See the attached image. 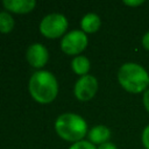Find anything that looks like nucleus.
Here are the masks:
<instances>
[{"instance_id":"10","label":"nucleus","mask_w":149,"mask_h":149,"mask_svg":"<svg viewBox=\"0 0 149 149\" xmlns=\"http://www.w3.org/2000/svg\"><path fill=\"white\" fill-rule=\"evenodd\" d=\"M101 26V19L95 13H86L80 20V28L84 33H95Z\"/></svg>"},{"instance_id":"17","label":"nucleus","mask_w":149,"mask_h":149,"mask_svg":"<svg viewBox=\"0 0 149 149\" xmlns=\"http://www.w3.org/2000/svg\"><path fill=\"white\" fill-rule=\"evenodd\" d=\"M144 1L143 0H123V3L126 6H132V7H137L141 6Z\"/></svg>"},{"instance_id":"16","label":"nucleus","mask_w":149,"mask_h":149,"mask_svg":"<svg viewBox=\"0 0 149 149\" xmlns=\"http://www.w3.org/2000/svg\"><path fill=\"white\" fill-rule=\"evenodd\" d=\"M141 44H142V47H143L146 50L149 51V31H147V33L142 36V38H141Z\"/></svg>"},{"instance_id":"13","label":"nucleus","mask_w":149,"mask_h":149,"mask_svg":"<svg viewBox=\"0 0 149 149\" xmlns=\"http://www.w3.org/2000/svg\"><path fill=\"white\" fill-rule=\"evenodd\" d=\"M69 149H97V147L93 143H91L90 141L81 140V141H78V142L72 143Z\"/></svg>"},{"instance_id":"2","label":"nucleus","mask_w":149,"mask_h":149,"mask_svg":"<svg viewBox=\"0 0 149 149\" xmlns=\"http://www.w3.org/2000/svg\"><path fill=\"white\" fill-rule=\"evenodd\" d=\"M29 93L40 104L51 102L58 93V81L55 74L48 70L35 71L28 83Z\"/></svg>"},{"instance_id":"6","label":"nucleus","mask_w":149,"mask_h":149,"mask_svg":"<svg viewBox=\"0 0 149 149\" xmlns=\"http://www.w3.org/2000/svg\"><path fill=\"white\" fill-rule=\"evenodd\" d=\"M98 91V79L92 74H85L78 78L74 84L73 93L77 99L87 101L92 99Z\"/></svg>"},{"instance_id":"3","label":"nucleus","mask_w":149,"mask_h":149,"mask_svg":"<svg viewBox=\"0 0 149 149\" xmlns=\"http://www.w3.org/2000/svg\"><path fill=\"white\" fill-rule=\"evenodd\" d=\"M55 130L63 139L69 142H78L87 133V122L85 119L76 113H63L55 121Z\"/></svg>"},{"instance_id":"1","label":"nucleus","mask_w":149,"mask_h":149,"mask_svg":"<svg viewBox=\"0 0 149 149\" xmlns=\"http://www.w3.org/2000/svg\"><path fill=\"white\" fill-rule=\"evenodd\" d=\"M116 77L121 87L129 93L139 94L148 90L149 73L139 63L135 62L123 63L119 68Z\"/></svg>"},{"instance_id":"11","label":"nucleus","mask_w":149,"mask_h":149,"mask_svg":"<svg viewBox=\"0 0 149 149\" xmlns=\"http://www.w3.org/2000/svg\"><path fill=\"white\" fill-rule=\"evenodd\" d=\"M90 68H91V63L86 56L78 55V56H74L71 61V69L73 70L74 73L79 74L80 77L87 74Z\"/></svg>"},{"instance_id":"15","label":"nucleus","mask_w":149,"mask_h":149,"mask_svg":"<svg viewBox=\"0 0 149 149\" xmlns=\"http://www.w3.org/2000/svg\"><path fill=\"white\" fill-rule=\"evenodd\" d=\"M142 102H143V106H144L146 111L149 113V88L146 90L142 93Z\"/></svg>"},{"instance_id":"18","label":"nucleus","mask_w":149,"mask_h":149,"mask_svg":"<svg viewBox=\"0 0 149 149\" xmlns=\"http://www.w3.org/2000/svg\"><path fill=\"white\" fill-rule=\"evenodd\" d=\"M97 149H118V147H116L113 142H109V141H108V142H105V143L98 146Z\"/></svg>"},{"instance_id":"4","label":"nucleus","mask_w":149,"mask_h":149,"mask_svg":"<svg viewBox=\"0 0 149 149\" xmlns=\"http://www.w3.org/2000/svg\"><path fill=\"white\" fill-rule=\"evenodd\" d=\"M68 19L62 13H50L43 16L40 22V31L48 38L64 36L68 29Z\"/></svg>"},{"instance_id":"8","label":"nucleus","mask_w":149,"mask_h":149,"mask_svg":"<svg viewBox=\"0 0 149 149\" xmlns=\"http://www.w3.org/2000/svg\"><path fill=\"white\" fill-rule=\"evenodd\" d=\"M3 7L7 9V12H13L17 14H24L31 12L35 6V0H3L2 1Z\"/></svg>"},{"instance_id":"14","label":"nucleus","mask_w":149,"mask_h":149,"mask_svg":"<svg viewBox=\"0 0 149 149\" xmlns=\"http://www.w3.org/2000/svg\"><path fill=\"white\" fill-rule=\"evenodd\" d=\"M141 142L144 149H149V125H147L141 134Z\"/></svg>"},{"instance_id":"9","label":"nucleus","mask_w":149,"mask_h":149,"mask_svg":"<svg viewBox=\"0 0 149 149\" xmlns=\"http://www.w3.org/2000/svg\"><path fill=\"white\" fill-rule=\"evenodd\" d=\"M111 135H112L111 129L105 125H97L92 127L87 133L88 141L94 146L95 144L100 146L105 142H108V140L111 139Z\"/></svg>"},{"instance_id":"12","label":"nucleus","mask_w":149,"mask_h":149,"mask_svg":"<svg viewBox=\"0 0 149 149\" xmlns=\"http://www.w3.org/2000/svg\"><path fill=\"white\" fill-rule=\"evenodd\" d=\"M14 19L7 10L0 12V33H9L14 28Z\"/></svg>"},{"instance_id":"7","label":"nucleus","mask_w":149,"mask_h":149,"mask_svg":"<svg viewBox=\"0 0 149 149\" xmlns=\"http://www.w3.org/2000/svg\"><path fill=\"white\" fill-rule=\"evenodd\" d=\"M26 58L28 63L34 68H42L45 65L49 58V52L47 47H44L42 43H33L28 47L26 51Z\"/></svg>"},{"instance_id":"5","label":"nucleus","mask_w":149,"mask_h":149,"mask_svg":"<svg viewBox=\"0 0 149 149\" xmlns=\"http://www.w3.org/2000/svg\"><path fill=\"white\" fill-rule=\"evenodd\" d=\"M88 38L81 29H73L66 33L61 40V49L68 55H79L86 49Z\"/></svg>"}]
</instances>
